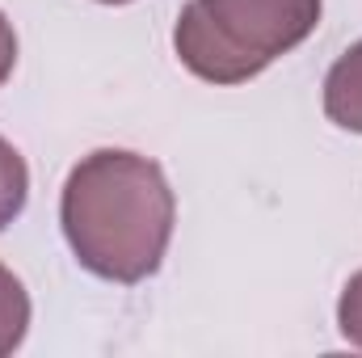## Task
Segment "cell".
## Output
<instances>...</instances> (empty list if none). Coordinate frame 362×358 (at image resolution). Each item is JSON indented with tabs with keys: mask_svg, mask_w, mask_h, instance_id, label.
<instances>
[{
	"mask_svg": "<svg viewBox=\"0 0 362 358\" xmlns=\"http://www.w3.org/2000/svg\"><path fill=\"white\" fill-rule=\"evenodd\" d=\"M173 190L148 156L101 148L85 156L59 198V224L76 262L110 282H144L173 241Z\"/></svg>",
	"mask_w": 362,
	"mask_h": 358,
	"instance_id": "1",
	"label": "cell"
},
{
	"mask_svg": "<svg viewBox=\"0 0 362 358\" xmlns=\"http://www.w3.org/2000/svg\"><path fill=\"white\" fill-rule=\"evenodd\" d=\"M320 21V0H189L173 47L211 85H245L278 55L295 51Z\"/></svg>",
	"mask_w": 362,
	"mask_h": 358,
	"instance_id": "2",
	"label": "cell"
},
{
	"mask_svg": "<svg viewBox=\"0 0 362 358\" xmlns=\"http://www.w3.org/2000/svg\"><path fill=\"white\" fill-rule=\"evenodd\" d=\"M325 114L362 135V42H354L325 76Z\"/></svg>",
	"mask_w": 362,
	"mask_h": 358,
	"instance_id": "3",
	"label": "cell"
},
{
	"mask_svg": "<svg viewBox=\"0 0 362 358\" xmlns=\"http://www.w3.org/2000/svg\"><path fill=\"white\" fill-rule=\"evenodd\" d=\"M25 329H30V295L13 270L0 266V354H13Z\"/></svg>",
	"mask_w": 362,
	"mask_h": 358,
	"instance_id": "4",
	"label": "cell"
},
{
	"mask_svg": "<svg viewBox=\"0 0 362 358\" xmlns=\"http://www.w3.org/2000/svg\"><path fill=\"white\" fill-rule=\"evenodd\" d=\"M25 194H30V169H25L21 152L0 135V232L21 215Z\"/></svg>",
	"mask_w": 362,
	"mask_h": 358,
	"instance_id": "5",
	"label": "cell"
},
{
	"mask_svg": "<svg viewBox=\"0 0 362 358\" xmlns=\"http://www.w3.org/2000/svg\"><path fill=\"white\" fill-rule=\"evenodd\" d=\"M337 329H341V337L350 346L362 350V270L346 282V291L337 299Z\"/></svg>",
	"mask_w": 362,
	"mask_h": 358,
	"instance_id": "6",
	"label": "cell"
},
{
	"mask_svg": "<svg viewBox=\"0 0 362 358\" xmlns=\"http://www.w3.org/2000/svg\"><path fill=\"white\" fill-rule=\"evenodd\" d=\"M13 64H17V34H13V25L0 13V85L13 76Z\"/></svg>",
	"mask_w": 362,
	"mask_h": 358,
	"instance_id": "7",
	"label": "cell"
},
{
	"mask_svg": "<svg viewBox=\"0 0 362 358\" xmlns=\"http://www.w3.org/2000/svg\"><path fill=\"white\" fill-rule=\"evenodd\" d=\"M101 4H131V0H101Z\"/></svg>",
	"mask_w": 362,
	"mask_h": 358,
	"instance_id": "8",
	"label": "cell"
}]
</instances>
